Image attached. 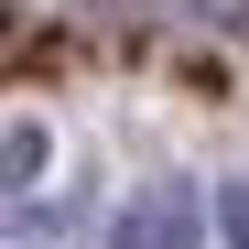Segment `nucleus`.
Returning <instances> with one entry per match:
<instances>
[{
	"instance_id": "f257e3e1",
	"label": "nucleus",
	"mask_w": 249,
	"mask_h": 249,
	"mask_svg": "<svg viewBox=\"0 0 249 249\" xmlns=\"http://www.w3.org/2000/svg\"><path fill=\"white\" fill-rule=\"evenodd\" d=\"M108 249H195V195L184 184H152L108 217Z\"/></svg>"
},
{
	"instance_id": "f03ea898",
	"label": "nucleus",
	"mask_w": 249,
	"mask_h": 249,
	"mask_svg": "<svg viewBox=\"0 0 249 249\" xmlns=\"http://www.w3.org/2000/svg\"><path fill=\"white\" fill-rule=\"evenodd\" d=\"M33 174H44V130L11 119V130H0V206H11V184H33Z\"/></svg>"
},
{
	"instance_id": "7ed1b4c3",
	"label": "nucleus",
	"mask_w": 249,
	"mask_h": 249,
	"mask_svg": "<svg viewBox=\"0 0 249 249\" xmlns=\"http://www.w3.org/2000/svg\"><path fill=\"white\" fill-rule=\"evenodd\" d=\"M217 217H228V249H249V184H228V206H217Z\"/></svg>"
},
{
	"instance_id": "20e7f679",
	"label": "nucleus",
	"mask_w": 249,
	"mask_h": 249,
	"mask_svg": "<svg viewBox=\"0 0 249 249\" xmlns=\"http://www.w3.org/2000/svg\"><path fill=\"white\" fill-rule=\"evenodd\" d=\"M0 22H11V0H0Z\"/></svg>"
}]
</instances>
